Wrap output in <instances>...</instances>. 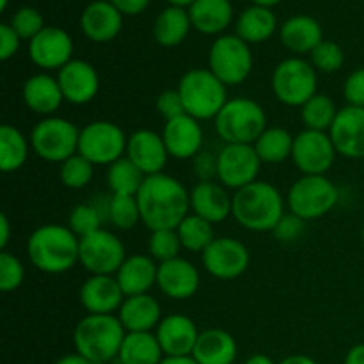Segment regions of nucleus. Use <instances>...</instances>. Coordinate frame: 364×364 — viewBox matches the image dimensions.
<instances>
[{
  "mask_svg": "<svg viewBox=\"0 0 364 364\" xmlns=\"http://www.w3.org/2000/svg\"><path fill=\"white\" fill-rule=\"evenodd\" d=\"M338 151L333 144V139L327 132L304 130L294 139L291 160L302 174L311 176H326L327 171L333 167Z\"/></svg>",
  "mask_w": 364,
  "mask_h": 364,
  "instance_id": "4468645a",
  "label": "nucleus"
},
{
  "mask_svg": "<svg viewBox=\"0 0 364 364\" xmlns=\"http://www.w3.org/2000/svg\"><path fill=\"white\" fill-rule=\"evenodd\" d=\"M92 174H95V166L78 153L64 160L59 167L60 181L64 187L71 188V191H80V188L87 187L92 180Z\"/></svg>",
  "mask_w": 364,
  "mask_h": 364,
  "instance_id": "a19ab883",
  "label": "nucleus"
},
{
  "mask_svg": "<svg viewBox=\"0 0 364 364\" xmlns=\"http://www.w3.org/2000/svg\"><path fill=\"white\" fill-rule=\"evenodd\" d=\"M199 334L196 322L187 315H169L160 320L155 336L166 358H188Z\"/></svg>",
  "mask_w": 364,
  "mask_h": 364,
  "instance_id": "6ab92c4d",
  "label": "nucleus"
},
{
  "mask_svg": "<svg viewBox=\"0 0 364 364\" xmlns=\"http://www.w3.org/2000/svg\"><path fill=\"white\" fill-rule=\"evenodd\" d=\"M270 85H272V92L277 102L288 107H302L316 95L318 78H316V70L309 60L290 57L277 64Z\"/></svg>",
  "mask_w": 364,
  "mask_h": 364,
  "instance_id": "1a4fd4ad",
  "label": "nucleus"
},
{
  "mask_svg": "<svg viewBox=\"0 0 364 364\" xmlns=\"http://www.w3.org/2000/svg\"><path fill=\"white\" fill-rule=\"evenodd\" d=\"M311 60L316 71H322V73H336L345 63V53L338 43L329 41V39H323L311 53Z\"/></svg>",
  "mask_w": 364,
  "mask_h": 364,
  "instance_id": "c03bdc74",
  "label": "nucleus"
},
{
  "mask_svg": "<svg viewBox=\"0 0 364 364\" xmlns=\"http://www.w3.org/2000/svg\"><path fill=\"white\" fill-rule=\"evenodd\" d=\"M343 364H364V343L354 345L345 355Z\"/></svg>",
  "mask_w": 364,
  "mask_h": 364,
  "instance_id": "5fc2aeb1",
  "label": "nucleus"
},
{
  "mask_svg": "<svg viewBox=\"0 0 364 364\" xmlns=\"http://www.w3.org/2000/svg\"><path fill=\"white\" fill-rule=\"evenodd\" d=\"M117 318L127 333H151L162 320V309L159 301L149 294L132 295L121 304Z\"/></svg>",
  "mask_w": 364,
  "mask_h": 364,
  "instance_id": "bb28decb",
  "label": "nucleus"
},
{
  "mask_svg": "<svg viewBox=\"0 0 364 364\" xmlns=\"http://www.w3.org/2000/svg\"><path fill=\"white\" fill-rule=\"evenodd\" d=\"M9 25L20 36V39H27V41L34 39L45 28L41 13L38 9H34V7H20L11 16Z\"/></svg>",
  "mask_w": 364,
  "mask_h": 364,
  "instance_id": "a18cd8bd",
  "label": "nucleus"
},
{
  "mask_svg": "<svg viewBox=\"0 0 364 364\" xmlns=\"http://www.w3.org/2000/svg\"><path fill=\"white\" fill-rule=\"evenodd\" d=\"M156 274H159V265L151 256L132 255L127 256L123 265L119 267L116 279L123 294L132 297V295L148 294L156 284Z\"/></svg>",
  "mask_w": 364,
  "mask_h": 364,
  "instance_id": "cd10ccee",
  "label": "nucleus"
},
{
  "mask_svg": "<svg viewBox=\"0 0 364 364\" xmlns=\"http://www.w3.org/2000/svg\"><path fill=\"white\" fill-rule=\"evenodd\" d=\"M361 240H363V245H364V224H363V230H361Z\"/></svg>",
  "mask_w": 364,
  "mask_h": 364,
  "instance_id": "69168bd1",
  "label": "nucleus"
},
{
  "mask_svg": "<svg viewBox=\"0 0 364 364\" xmlns=\"http://www.w3.org/2000/svg\"><path fill=\"white\" fill-rule=\"evenodd\" d=\"M199 270L194 263L185 258H174L169 262L159 263V274H156V287L160 288L166 297L174 301H185L194 297L199 290Z\"/></svg>",
  "mask_w": 364,
  "mask_h": 364,
  "instance_id": "412c9836",
  "label": "nucleus"
},
{
  "mask_svg": "<svg viewBox=\"0 0 364 364\" xmlns=\"http://www.w3.org/2000/svg\"><path fill=\"white\" fill-rule=\"evenodd\" d=\"M178 92L185 112L198 121L215 119L228 102V87L208 68L188 70L178 82Z\"/></svg>",
  "mask_w": 364,
  "mask_h": 364,
  "instance_id": "39448f33",
  "label": "nucleus"
},
{
  "mask_svg": "<svg viewBox=\"0 0 364 364\" xmlns=\"http://www.w3.org/2000/svg\"><path fill=\"white\" fill-rule=\"evenodd\" d=\"M127 156L141 169L144 176H153V174L164 173L169 151H167L162 134L142 128L128 137Z\"/></svg>",
  "mask_w": 364,
  "mask_h": 364,
  "instance_id": "aec40b11",
  "label": "nucleus"
},
{
  "mask_svg": "<svg viewBox=\"0 0 364 364\" xmlns=\"http://www.w3.org/2000/svg\"><path fill=\"white\" fill-rule=\"evenodd\" d=\"M7 0H0V11H6Z\"/></svg>",
  "mask_w": 364,
  "mask_h": 364,
  "instance_id": "0e129e2a",
  "label": "nucleus"
},
{
  "mask_svg": "<svg viewBox=\"0 0 364 364\" xmlns=\"http://www.w3.org/2000/svg\"><path fill=\"white\" fill-rule=\"evenodd\" d=\"M127 331L116 315H85L73 331L75 350L96 364L117 359Z\"/></svg>",
  "mask_w": 364,
  "mask_h": 364,
  "instance_id": "20e7f679",
  "label": "nucleus"
},
{
  "mask_svg": "<svg viewBox=\"0 0 364 364\" xmlns=\"http://www.w3.org/2000/svg\"><path fill=\"white\" fill-rule=\"evenodd\" d=\"M181 242L176 230H156L151 231L148 242V251L155 262L164 263L180 256Z\"/></svg>",
  "mask_w": 364,
  "mask_h": 364,
  "instance_id": "37998d69",
  "label": "nucleus"
},
{
  "mask_svg": "<svg viewBox=\"0 0 364 364\" xmlns=\"http://www.w3.org/2000/svg\"><path fill=\"white\" fill-rule=\"evenodd\" d=\"M176 233L180 237L181 247L191 252H205V249L215 240L213 235V224L201 219L196 213H188L180 226L176 228Z\"/></svg>",
  "mask_w": 364,
  "mask_h": 364,
  "instance_id": "4c0bfd02",
  "label": "nucleus"
},
{
  "mask_svg": "<svg viewBox=\"0 0 364 364\" xmlns=\"http://www.w3.org/2000/svg\"><path fill=\"white\" fill-rule=\"evenodd\" d=\"M281 43L294 53H311L323 41L322 25L308 14L291 16L281 25Z\"/></svg>",
  "mask_w": 364,
  "mask_h": 364,
  "instance_id": "c756f323",
  "label": "nucleus"
},
{
  "mask_svg": "<svg viewBox=\"0 0 364 364\" xmlns=\"http://www.w3.org/2000/svg\"><path fill=\"white\" fill-rule=\"evenodd\" d=\"M192 213L212 224L224 223L233 210V196L228 188L213 181H198L191 191Z\"/></svg>",
  "mask_w": 364,
  "mask_h": 364,
  "instance_id": "b1692460",
  "label": "nucleus"
},
{
  "mask_svg": "<svg viewBox=\"0 0 364 364\" xmlns=\"http://www.w3.org/2000/svg\"><path fill=\"white\" fill-rule=\"evenodd\" d=\"M281 0H252V4H255V6H262V7H272V6H276V4H279Z\"/></svg>",
  "mask_w": 364,
  "mask_h": 364,
  "instance_id": "680f3d73",
  "label": "nucleus"
},
{
  "mask_svg": "<svg viewBox=\"0 0 364 364\" xmlns=\"http://www.w3.org/2000/svg\"><path fill=\"white\" fill-rule=\"evenodd\" d=\"M213 121L217 135L226 144H255L269 127L263 107L244 96L228 100Z\"/></svg>",
  "mask_w": 364,
  "mask_h": 364,
  "instance_id": "423d86ee",
  "label": "nucleus"
},
{
  "mask_svg": "<svg viewBox=\"0 0 364 364\" xmlns=\"http://www.w3.org/2000/svg\"><path fill=\"white\" fill-rule=\"evenodd\" d=\"M20 36L9 23L0 25V59L9 60L11 57H14V53L20 48Z\"/></svg>",
  "mask_w": 364,
  "mask_h": 364,
  "instance_id": "603ef678",
  "label": "nucleus"
},
{
  "mask_svg": "<svg viewBox=\"0 0 364 364\" xmlns=\"http://www.w3.org/2000/svg\"><path fill=\"white\" fill-rule=\"evenodd\" d=\"M57 82L63 91L64 102L71 105H85L92 102L100 91V75L91 63L73 59L60 68Z\"/></svg>",
  "mask_w": 364,
  "mask_h": 364,
  "instance_id": "f3484780",
  "label": "nucleus"
},
{
  "mask_svg": "<svg viewBox=\"0 0 364 364\" xmlns=\"http://www.w3.org/2000/svg\"><path fill=\"white\" fill-rule=\"evenodd\" d=\"M203 267L210 276L230 281L240 277L251 263L249 249L231 237L215 238L201 255Z\"/></svg>",
  "mask_w": 364,
  "mask_h": 364,
  "instance_id": "2eb2a0df",
  "label": "nucleus"
},
{
  "mask_svg": "<svg viewBox=\"0 0 364 364\" xmlns=\"http://www.w3.org/2000/svg\"><path fill=\"white\" fill-rule=\"evenodd\" d=\"M340 199V191L327 176L302 174L288 191L287 205L302 220H315L327 215Z\"/></svg>",
  "mask_w": 364,
  "mask_h": 364,
  "instance_id": "0eeeda50",
  "label": "nucleus"
},
{
  "mask_svg": "<svg viewBox=\"0 0 364 364\" xmlns=\"http://www.w3.org/2000/svg\"><path fill=\"white\" fill-rule=\"evenodd\" d=\"M338 116V109L333 100L327 95L316 92L301 107V119L308 130L327 132L329 134L334 119Z\"/></svg>",
  "mask_w": 364,
  "mask_h": 364,
  "instance_id": "58836bf2",
  "label": "nucleus"
},
{
  "mask_svg": "<svg viewBox=\"0 0 364 364\" xmlns=\"http://www.w3.org/2000/svg\"><path fill=\"white\" fill-rule=\"evenodd\" d=\"M277 18L272 9L251 6L238 16L237 36L245 43H263L276 32Z\"/></svg>",
  "mask_w": 364,
  "mask_h": 364,
  "instance_id": "72a5a7b5",
  "label": "nucleus"
},
{
  "mask_svg": "<svg viewBox=\"0 0 364 364\" xmlns=\"http://www.w3.org/2000/svg\"><path fill=\"white\" fill-rule=\"evenodd\" d=\"M194 174L199 181H213L217 178V155L210 151H201L192 159Z\"/></svg>",
  "mask_w": 364,
  "mask_h": 364,
  "instance_id": "3c124183",
  "label": "nucleus"
},
{
  "mask_svg": "<svg viewBox=\"0 0 364 364\" xmlns=\"http://www.w3.org/2000/svg\"><path fill=\"white\" fill-rule=\"evenodd\" d=\"M71 36L60 27H45L28 41V57L41 70H60L73 60Z\"/></svg>",
  "mask_w": 364,
  "mask_h": 364,
  "instance_id": "dca6fc26",
  "label": "nucleus"
},
{
  "mask_svg": "<svg viewBox=\"0 0 364 364\" xmlns=\"http://www.w3.org/2000/svg\"><path fill=\"white\" fill-rule=\"evenodd\" d=\"M244 364H276L267 354H255L245 359Z\"/></svg>",
  "mask_w": 364,
  "mask_h": 364,
  "instance_id": "bf43d9fd",
  "label": "nucleus"
},
{
  "mask_svg": "<svg viewBox=\"0 0 364 364\" xmlns=\"http://www.w3.org/2000/svg\"><path fill=\"white\" fill-rule=\"evenodd\" d=\"M279 364H318L313 358L304 354H294V355H288L287 359H283Z\"/></svg>",
  "mask_w": 364,
  "mask_h": 364,
  "instance_id": "13d9d810",
  "label": "nucleus"
},
{
  "mask_svg": "<svg viewBox=\"0 0 364 364\" xmlns=\"http://www.w3.org/2000/svg\"><path fill=\"white\" fill-rule=\"evenodd\" d=\"M53 364H96V363L89 361L87 358H84V355H80L78 352H75V354L63 355V358L57 359V361Z\"/></svg>",
  "mask_w": 364,
  "mask_h": 364,
  "instance_id": "4d7b16f0",
  "label": "nucleus"
},
{
  "mask_svg": "<svg viewBox=\"0 0 364 364\" xmlns=\"http://www.w3.org/2000/svg\"><path fill=\"white\" fill-rule=\"evenodd\" d=\"M304 228H306V220H302L301 217L294 215V213H284L281 217L279 223L276 224L274 228L272 235L277 238L279 242L283 244H290V242H295L297 238L302 237L304 233Z\"/></svg>",
  "mask_w": 364,
  "mask_h": 364,
  "instance_id": "de8ad7c7",
  "label": "nucleus"
},
{
  "mask_svg": "<svg viewBox=\"0 0 364 364\" xmlns=\"http://www.w3.org/2000/svg\"><path fill=\"white\" fill-rule=\"evenodd\" d=\"M262 167L252 144H226L217 153V180L235 192L256 181Z\"/></svg>",
  "mask_w": 364,
  "mask_h": 364,
  "instance_id": "ddd939ff",
  "label": "nucleus"
},
{
  "mask_svg": "<svg viewBox=\"0 0 364 364\" xmlns=\"http://www.w3.org/2000/svg\"><path fill=\"white\" fill-rule=\"evenodd\" d=\"M231 215L245 230L272 233L284 215V199L272 183L256 180L235 192Z\"/></svg>",
  "mask_w": 364,
  "mask_h": 364,
  "instance_id": "7ed1b4c3",
  "label": "nucleus"
},
{
  "mask_svg": "<svg viewBox=\"0 0 364 364\" xmlns=\"http://www.w3.org/2000/svg\"><path fill=\"white\" fill-rule=\"evenodd\" d=\"M208 70L224 85H238L252 71V52L249 43L237 34L220 36L213 41L208 52Z\"/></svg>",
  "mask_w": 364,
  "mask_h": 364,
  "instance_id": "9d476101",
  "label": "nucleus"
},
{
  "mask_svg": "<svg viewBox=\"0 0 364 364\" xmlns=\"http://www.w3.org/2000/svg\"><path fill=\"white\" fill-rule=\"evenodd\" d=\"M105 223L102 217V213L98 212L92 203H82L77 205L70 212L68 217V228L77 235L78 238H84L87 235L95 233V231L102 230V224Z\"/></svg>",
  "mask_w": 364,
  "mask_h": 364,
  "instance_id": "79ce46f5",
  "label": "nucleus"
},
{
  "mask_svg": "<svg viewBox=\"0 0 364 364\" xmlns=\"http://www.w3.org/2000/svg\"><path fill=\"white\" fill-rule=\"evenodd\" d=\"M80 238L63 224H43L27 240L32 265L45 274H64L78 263Z\"/></svg>",
  "mask_w": 364,
  "mask_h": 364,
  "instance_id": "f03ea898",
  "label": "nucleus"
},
{
  "mask_svg": "<svg viewBox=\"0 0 364 364\" xmlns=\"http://www.w3.org/2000/svg\"><path fill=\"white\" fill-rule=\"evenodd\" d=\"M25 279L23 263L11 252H0V290L4 294L18 290Z\"/></svg>",
  "mask_w": 364,
  "mask_h": 364,
  "instance_id": "49530a36",
  "label": "nucleus"
},
{
  "mask_svg": "<svg viewBox=\"0 0 364 364\" xmlns=\"http://www.w3.org/2000/svg\"><path fill=\"white\" fill-rule=\"evenodd\" d=\"M162 139L171 159L187 160L201 153L203 130L199 127V121L188 114L166 121Z\"/></svg>",
  "mask_w": 364,
  "mask_h": 364,
  "instance_id": "5701e85b",
  "label": "nucleus"
},
{
  "mask_svg": "<svg viewBox=\"0 0 364 364\" xmlns=\"http://www.w3.org/2000/svg\"><path fill=\"white\" fill-rule=\"evenodd\" d=\"M237 355V341L228 331L206 329L199 334L191 358L198 364H233Z\"/></svg>",
  "mask_w": 364,
  "mask_h": 364,
  "instance_id": "c85d7f7f",
  "label": "nucleus"
},
{
  "mask_svg": "<svg viewBox=\"0 0 364 364\" xmlns=\"http://www.w3.org/2000/svg\"><path fill=\"white\" fill-rule=\"evenodd\" d=\"M31 141L16 127L2 124L0 128V169L4 173H14L21 169L28 159Z\"/></svg>",
  "mask_w": 364,
  "mask_h": 364,
  "instance_id": "f704fd0d",
  "label": "nucleus"
},
{
  "mask_svg": "<svg viewBox=\"0 0 364 364\" xmlns=\"http://www.w3.org/2000/svg\"><path fill=\"white\" fill-rule=\"evenodd\" d=\"M21 98L32 112L43 117L52 116L64 102L59 82L48 73H36L27 78L21 87Z\"/></svg>",
  "mask_w": 364,
  "mask_h": 364,
  "instance_id": "a878e982",
  "label": "nucleus"
},
{
  "mask_svg": "<svg viewBox=\"0 0 364 364\" xmlns=\"http://www.w3.org/2000/svg\"><path fill=\"white\" fill-rule=\"evenodd\" d=\"M160 364H198V363L188 355V358H166Z\"/></svg>",
  "mask_w": 364,
  "mask_h": 364,
  "instance_id": "052dcab7",
  "label": "nucleus"
},
{
  "mask_svg": "<svg viewBox=\"0 0 364 364\" xmlns=\"http://www.w3.org/2000/svg\"><path fill=\"white\" fill-rule=\"evenodd\" d=\"M78 299L89 315H114V311H119L127 295L116 276H91L80 287Z\"/></svg>",
  "mask_w": 364,
  "mask_h": 364,
  "instance_id": "4be33fe9",
  "label": "nucleus"
},
{
  "mask_svg": "<svg viewBox=\"0 0 364 364\" xmlns=\"http://www.w3.org/2000/svg\"><path fill=\"white\" fill-rule=\"evenodd\" d=\"M9 238H11V224L6 213H2V215H0V249H2V251H6L7 244H9Z\"/></svg>",
  "mask_w": 364,
  "mask_h": 364,
  "instance_id": "6e6d98bb",
  "label": "nucleus"
},
{
  "mask_svg": "<svg viewBox=\"0 0 364 364\" xmlns=\"http://www.w3.org/2000/svg\"><path fill=\"white\" fill-rule=\"evenodd\" d=\"M187 11L192 27L201 34H219L233 20V6L230 0H196Z\"/></svg>",
  "mask_w": 364,
  "mask_h": 364,
  "instance_id": "7c9ffc66",
  "label": "nucleus"
},
{
  "mask_svg": "<svg viewBox=\"0 0 364 364\" xmlns=\"http://www.w3.org/2000/svg\"><path fill=\"white\" fill-rule=\"evenodd\" d=\"M110 2L121 14H128V16L142 13L149 6V0H110Z\"/></svg>",
  "mask_w": 364,
  "mask_h": 364,
  "instance_id": "864d4df0",
  "label": "nucleus"
},
{
  "mask_svg": "<svg viewBox=\"0 0 364 364\" xmlns=\"http://www.w3.org/2000/svg\"><path fill=\"white\" fill-rule=\"evenodd\" d=\"M294 139V135L284 128L267 127L252 146L262 164H281L287 159H291Z\"/></svg>",
  "mask_w": 364,
  "mask_h": 364,
  "instance_id": "c9c22d12",
  "label": "nucleus"
},
{
  "mask_svg": "<svg viewBox=\"0 0 364 364\" xmlns=\"http://www.w3.org/2000/svg\"><path fill=\"white\" fill-rule=\"evenodd\" d=\"M329 135L338 155L350 160L364 159V109L347 105L338 110Z\"/></svg>",
  "mask_w": 364,
  "mask_h": 364,
  "instance_id": "a211bd4d",
  "label": "nucleus"
},
{
  "mask_svg": "<svg viewBox=\"0 0 364 364\" xmlns=\"http://www.w3.org/2000/svg\"><path fill=\"white\" fill-rule=\"evenodd\" d=\"M166 359L153 333H127L117 354L119 364H160Z\"/></svg>",
  "mask_w": 364,
  "mask_h": 364,
  "instance_id": "473e14b6",
  "label": "nucleus"
},
{
  "mask_svg": "<svg viewBox=\"0 0 364 364\" xmlns=\"http://www.w3.org/2000/svg\"><path fill=\"white\" fill-rule=\"evenodd\" d=\"M123 27V14L110 0H95L80 16V28L87 39L95 43L112 41Z\"/></svg>",
  "mask_w": 364,
  "mask_h": 364,
  "instance_id": "393cba45",
  "label": "nucleus"
},
{
  "mask_svg": "<svg viewBox=\"0 0 364 364\" xmlns=\"http://www.w3.org/2000/svg\"><path fill=\"white\" fill-rule=\"evenodd\" d=\"M171 6H178V7H185V6H192L196 0H167Z\"/></svg>",
  "mask_w": 364,
  "mask_h": 364,
  "instance_id": "e2e57ef3",
  "label": "nucleus"
},
{
  "mask_svg": "<svg viewBox=\"0 0 364 364\" xmlns=\"http://www.w3.org/2000/svg\"><path fill=\"white\" fill-rule=\"evenodd\" d=\"M343 96L347 105L364 109V68L352 71L343 84Z\"/></svg>",
  "mask_w": 364,
  "mask_h": 364,
  "instance_id": "8fccbe9b",
  "label": "nucleus"
},
{
  "mask_svg": "<svg viewBox=\"0 0 364 364\" xmlns=\"http://www.w3.org/2000/svg\"><path fill=\"white\" fill-rule=\"evenodd\" d=\"M80 130L64 117L48 116L34 124L31 132V148L39 159L50 164H63L78 153Z\"/></svg>",
  "mask_w": 364,
  "mask_h": 364,
  "instance_id": "6e6552de",
  "label": "nucleus"
},
{
  "mask_svg": "<svg viewBox=\"0 0 364 364\" xmlns=\"http://www.w3.org/2000/svg\"><path fill=\"white\" fill-rule=\"evenodd\" d=\"M191 27L188 11H185V7L169 6L156 16L153 23V38L160 46L173 48L185 41Z\"/></svg>",
  "mask_w": 364,
  "mask_h": 364,
  "instance_id": "2f4dec72",
  "label": "nucleus"
},
{
  "mask_svg": "<svg viewBox=\"0 0 364 364\" xmlns=\"http://www.w3.org/2000/svg\"><path fill=\"white\" fill-rule=\"evenodd\" d=\"M141 220L149 231L176 230L191 210V192L166 173L146 176L137 194Z\"/></svg>",
  "mask_w": 364,
  "mask_h": 364,
  "instance_id": "f257e3e1",
  "label": "nucleus"
},
{
  "mask_svg": "<svg viewBox=\"0 0 364 364\" xmlns=\"http://www.w3.org/2000/svg\"><path fill=\"white\" fill-rule=\"evenodd\" d=\"M128 137L123 128L112 121H92L80 130L78 155L87 159L92 166H107L127 155Z\"/></svg>",
  "mask_w": 364,
  "mask_h": 364,
  "instance_id": "9b49d317",
  "label": "nucleus"
},
{
  "mask_svg": "<svg viewBox=\"0 0 364 364\" xmlns=\"http://www.w3.org/2000/svg\"><path fill=\"white\" fill-rule=\"evenodd\" d=\"M109 223L117 230H134L141 220L137 196H116L110 194Z\"/></svg>",
  "mask_w": 364,
  "mask_h": 364,
  "instance_id": "ea45409f",
  "label": "nucleus"
},
{
  "mask_svg": "<svg viewBox=\"0 0 364 364\" xmlns=\"http://www.w3.org/2000/svg\"><path fill=\"white\" fill-rule=\"evenodd\" d=\"M127 259L123 242L109 230H98L80 238L78 263L91 276H116L119 267Z\"/></svg>",
  "mask_w": 364,
  "mask_h": 364,
  "instance_id": "f8f14e48",
  "label": "nucleus"
},
{
  "mask_svg": "<svg viewBox=\"0 0 364 364\" xmlns=\"http://www.w3.org/2000/svg\"><path fill=\"white\" fill-rule=\"evenodd\" d=\"M156 110L160 112V116L166 121L176 119V117L185 116V105L183 100H181L178 89H167V91L160 92L159 98H156Z\"/></svg>",
  "mask_w": 364,
  "mask_h": 364,
  "instance_id": "09e8293b",
  "label": "nucleus"
},
{
  "mask_svg": "<svg viewBox=\"0 0 364 364\" xmlns=\"http://www.w3.org/2000/svg\"><path fill=\"white\" fill-rule=\"evenodd\" d=\"M144 180V174L127 155L110 164L107 169V185H109L110 194L137 196Z\"/></svg>",
  "mask_w": 364,
  "mask_h": 364,
  "instance_id": "e433bc0d",
  "label": "nucleus"
}]
</instances>
